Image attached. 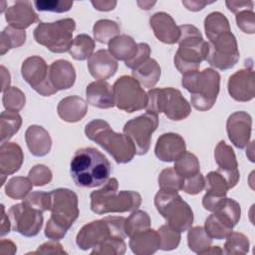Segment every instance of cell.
<instances>
[{"mask_svg": "<svg viewBox=\"0 0 255 255\" xmlns=\"http://www.w3.org/2000/svg\"><path fill=\"white\" fill-rule=\"evenodd\" d=\"M109 159L95 147H83L74 153L70 173L79 187L93 188L105 184L111 174Z\"/></svg>", "mask_w": 255, "mask_h": 255, "instance_id": "cell-1", "label": "cell"}, {"mask_svg": "<svg viewBox=\"0 0 255 255\" xmlns=\"http://www.w3.org/2000/svg\"><path fill=\"white\" fill-rule=\"evenodd\" d=\"M51 194V217L45 227V236L61 240L79 217L78 195L68 188H57Z\"/></svg>", "mask_w": 255, "mask_h": 255, "instance_id": "cell-2", "label": "cell"}, {"mask_svg": "<svg viewBox=\"0 0 255 255\" xmlns=\"http://www.w3.org/2000/svg\"><path fill=\"white\" fill-rule=\"evenodd\" d=\"M86 136L102 146L118 163L129 162L135 154V146L125 133L116 132L110 124L104 120L96 119L86 125Z\"/></svg>", "mask_w": 255, "mask_h": 255, "instance_id": "cell-3", "label": "cell"}, {"mask_svg": "<svg viewBox=\"0 0 255 255\" xmlns=\"http://www.w3.org/2000/svg\"><path fill=\"white\" fill-rule=\"evenodd\" d=\"M119 182L115 177L108 181L98 190L90 194L91 209L102 215L114 212H129L136 210L141 204V196L136 191H118Z\"/></svg>", "mask_w": 255, "mask_h": 255, "instance_id": "cell-4", "label": "cell"}, {"mask_svg": "<svg viewBox=\"0 0 255 255\" xmlns=\"http://www.w3.org/2000/svg\"><path fill=\"white\" fill-rule=\"evenodd\" d=\"M178 27L180 32L177 41L178 49L173 62L175 68L184 75L199 70L201 62L206 58L208 44L195 26L184 24Z\"/></svg>", "mask_w": 255, "mask_h": 255, "instance_id": "cell-5", "label": "cell"}, {"mask_svg": "<svg viewBox=\"0 0 255 255\" xmlns=\"http://www.w3.org/2000/svg\"><path fill=\"white\" fill-rule=\"evenodd\" d=\"M182 87L190 93V102L200 112L210 110L220 90V75L212 68L186 73L181 79Z\"/></svg>", "mask_w": 255, "mask_h": 255, "instance_id": "cell-6", "label": "cell"}, {"mask_svg": "<svg viewBox=\"0 0 255 255\" xmlns=\"http://www.w3.org/2000/svg\"><path fill=\"white\" fill-rule=\"evenodd\" d=\"M146 112L164 114L171 121H182L191 113L190 104L177 89L155 88L150 89L147 93Z\"/></svg>", "mask_w": 255, "mask_h": 255, "instance_id": "cell-7", "label": "cell"}, {"mask_svg": "<svg viewBox=\"0 0 255 255\" xmlns=\"http://www.w3.org/2000/svg\"><path fill=\"white\" fill-rule=\"evenodd\" d=\"M157 212L165 219L166 224L174 230L184 232L193 223V212L177 192L159 190L154 196Z\"/></svg>", "mask_w": 255, "mask_h": 255, "instance_id": "cell-8", "label": "cell"}, {"mask_svg": "<svg viewBox=\"0 0 255 255\" xmlns=\"http://www.w3.org/2000/svg\"><path fill=\"white\" fill-rule=\"evenodd\" d=\"M126 218L123 216H106L84 225L76 236V244L82 250L98 247L113 236L126 238Z\"/></svg>", "mask_w": 255, "mask_h": 255, "instance_id": "cell-9", "label": "cell"}, {"mask_svg": "<svg viewBox=\"0 0 255 255\" xmlns=\"http://www.w3.org/2000/svg\"><path fill=\"white\" fill-rule=\"evenodd\" d=\"M76 22L72 18H64L55 22H41L34 29L35 41L53 53L69 51L73 42Z\"/></svg>", "mask_w": 255, "mask_h": 255, "instance_id": "cell-10", "label": "cell"}, {"mask_svg": "<svg viewBox=\"0 0 255 255\" xmlns=\"http://www.w3.org/2000/svg\"><path fill=\"white\" fill-rule=\"evenodd\" d=\"M113 94L115 106L127 113L140 111L147 105V94L130 76L120 77L113 86Z\"/></svg>", "mask_w": 255, "mask_h": 255, "instance_id": "cell-11", "label": "cell"}, {"mask_svg": "<svg viewBox=\"0 0 255 255\" xmlns=\"http://www.w3.org/2000/svg\"><path fill=\"white\" fill-rule=\"evenodd\" d=\"M205 61L219 70H228L238 62L240 53L237 40L231 31L224 32L209 40Z\"/></svg>", "mask_w": 255, "mask_h": 255, "instance_id": "cell-12", "label": "cell"}, {"mask_svg": "<svg viewBox=\"0 0 255 255\" xmlns=\"http://www.w3.org/2000/svg\"><path fill=\"white\" fill-rule=\"evenodd\" d=\"M158 127L157 115L146 112L126 123L124 133L128 135L135 146V154H146L150 147L151 135Z\"/></svg>", "mask_w": 255, "mask_h": 255, "instance_id": "cell-13", "label": "cell"}, {"mask_svg": "<svg viewBox=\"0 0 255 255\" xmlns=\"http://www.w3.org/2000/svg\"><path fill=\"white\" fill-rule=\"evenodd\" d=\"M8 215L13 231L25 237L36 236L43 225V212L26 202L14 204L10 207Z\"/></svg>", "mask_w": 255, "mask_h": 255, "instance_id": "cell-14", "label": "cell"}, {"mask_svg": "<svg viewBox=\"0 0 255 255\" xmlns=\"http://www.w3.org/2000/svg\"><path fill=\"white\" fill-rule=\"evenodd\" d=\"M23 79L38 94L49 97L57 93L49 81V67L40 56H31L24 60L21 66Z\"/></svg>", "mask_w": 255, "mask_h": 255, "instance_id": "cell-15", "label": "cell"}, {"mask_svg": "<svg viewBox=\"0 0 255 255\" xmlns=\"http://www.w3.org/2000/svg\"><path fill=\"white\" fill-rule=\"evenodd\" d=\"M227 89L230 97L237 102H249L255 96V77L252 68H245L229 77Z\"/></svg>", "mask_w": 255, "mask_h": 255, "instance_id": "cell-16", "label": "cell"}, {"mask_svg": "<svg viewBox=\"0 0 255 255\" xmlns=\"http://www.w3.org/2000/svg\"><path fill=\"white\" fill-rule=\"evenodd\" d=\"M214 158L218 165L217 171L225 177L229 187L233 188L240 178L234 150L224 140H220L214 149Z\"/></svg>", "mask_w": 255, "mask_h": 255, "instance_id": "cell-17", "label": "cell"}, {"mask_svg": "<svg viewBox=\"0 0 255 255\" xmlns=\"http://www.w3.org/2000/svg\"><path fill=\"white\" fill-rule=\"evenodd\" d=\"M252 128L251 116L243 111L231 114L226 122V130L230 141L237 148H244L249 143Z\"/></svg>", "mask_w": 255, "mask_h": 255, "instance_id": "cell-18", "label": "cell"}, {"mask_svg": "<svg viewBox=\"0 0 255 255\" xmlns=\"http://www.w3.org/2000/svg\"><path fill=\"white\" fill-rule=\"evenodd\" d=\"M185 149V140L181 135L174 132H165L157 138L154 153L159 160L170 162L176 160Z\"/></svg>", "mask_w": 255, "mask_h": 255, "instance_id": "cell-19", "label": "cell"}, {"mask_svg": "<svg viewBox=\"0 0 255 255\" xmlns=\"http://www.w3.org/2000/svg\"><path fill=\"white\" fill-rule=\"evenodd\" d=\"M5 20L9 26L25 30L35 22H38L39 17L32 8L30 1H17L6 9Z\"/></svg>", "mask_w": 255, "mask_h": 255, "instance_id": "cell-20", "label": "cell"}, {"mask_svg": "<svg viewBox=\"0 0 255 255\" xmlns=\"http://www.w3.org/2000/svg\"><path fill=\"white\" fill-rule=\"evenodd\" d=\"M149 25L155 37L164 44H174L179 38V27L165 12H156L149 18Z\"/></svg>", "mask_w": 255, "mask_h": 255, "instance_id": "cell-21", "label": "cell"}, {"mask_svg": "<svg viewBox=\"0 0 255 255\" xmlns=\"http://www.w3.org/2000/svg\"><path fill=\"white\" fill-rule=\"evenodd\" d=\"M118 67V61L111 55L109 50H98L88 59L89 72L97 80H107L113 77Z\"/></svg>", "mask_w": 255, "mask_h": 255, "instance_id": "cell-22", "label": "cell"}, {"mask_svg": "<svg viewBox=\"0 0 255 255\" xmlns=\"http://www.w3.org/2000/svg\"><path fill=\"white\" fill-rule=\"evenodd\" d=\"M49 81L58 92L72 88L76 81L74 66L67 60H56L49 66Z\"/></svg>", "mask_w": 255, "mask_h": 255, "instance_id": "cell-23", "label": "cell"}, {"mask_svg": "<svg viewBox=\"0 0 255 255\" xmlns=\"http://www.w3.org/2000/svg\"><path fill=\"white\" fill-rule=\"evenodd\" d=\"M87 103L99 109H111L115 106L113 88L105 80H97L86 88Z\"/></svg>", "mask_w": 255, "mask_h": 255, "instance_id": "cell-24", "label": "cell"}, {"mask_svg": "<svg viewBox=\"0 0 255 255\" xmlns=\"http://www.w3.org/2000/svg\"><path fill=\"white\" fill-rule=\"evenodd\" d=\"M24 153L16 142H3L0 146V174L6 176L18 171L23 163Z\"/></svg>", "mask_w": 255, "mask_h": 255, "instance_id": "cell-25", "label": "cell"}, {"mask_svg": "<svg viewBox=\"0 0 255 255\" xmlns=\"http://www.w3.org/2000/svg\"><path fill=\"white\" fill-rule=\"evenodd\" d=\"M25 140L30 152L35 156H45L52 147L49 132L41 126L32 125L25 131Z\"/></svg>", "mask_w": 255, "mask_h": 255, "instance_id": "cell-26", "label": "cell"}, {"mask_svg": "<svg viewBox=\"0 0 255 255\" xmlns=\"http://www.w3.org/2000/svg\"><path fill=\"white\" fill-rule=\"evenodd\" d=\"M57 112L63 121L76 123L86 116L88 112V104L79 96H69L59 102Z\"/></svg>", "mask_w": 255, "mask_h": 255, "instance_id": "cell-27", "label": "cell"}, {"mask_svg": "<svg viewBox=\"0 0 255 255\" xmlns=\"http://www.w3.org/2000/svg\"><path fill=\"white\" fill-rule=\"evenodd\" d=\"M129 248L136 255H150L160 247V237L158 231L147 229L129 237Z\"/></svg>", "mask_w": 255, "mask_h": 255, "instance_id": "cell-28", "label": "cell"}, {"mask_svg": "<svg viewBox=\"0 0 255 255\" xmlns=\"http://www.w3.org/2000/svg\"><path fill=\"white\" fill-rule=\"evenodd\" d=\"M160 75V66L152 58H148L137 68L132 70V78H134L141 87L148 89H151L156 85Z\"/></svg>", "mask_w": 255, "mask_h": 255, "instance_id": "cell-29", "label": "cell"}, {"mask_svg": "<svg viewBox=\"0 0 255 255\" xmlns=\"http://www.w3.org/2000/svg\"><path fill=\"white\" fill-rule=\"evenodd\" d=\"M108 45L111 55L116 60L124 62L129 61L137 52V44L130 36L126 34L117 36Z\"/></svg>", "mask_w": 255, "mask_h": 255, "instance_id": "cell-30", "label": "cell"}, {"mask_svg": "<svg viewBox=\"0 0 255 255\" xmlns=\"http://www.w3.org/2000/svg\"><path fill=\"white\" fill-rule=\"evenodd\" d=\"M234 226L230 219L218 212L209 215L204 223V229L209 237L217 240L225 239L232 232Z\"/></svg>", "mask_w": 255, "mask_h": 255, "instance_id": "cell-31", "label": "cell"}, {"mask_svg": "<svg viewBox=\"0 0 255 255\" xmlns=\"http://www.w3.org/2000/svg\"><path fill=\"white\" fill-rule=\"evenodd\" d=\"M22 125V118L17 112L4 111L0 116V137L1 143L8 141L17 133Z\"/></svg>", "mask_w": 255, "mask_h": 255, "instance_id": "cell-32", "label": "cell"}, {"mask_svg": "<svg viewBox=\"0 0 255 255\" xmlns=\"http://www.w3.org/2000/svg\"><path fill=\"white\" fill-rule=\"evenodd\" d=\"M204 30L206 37L209 40L216 36L231 31L228 19L221 12H211L204 19Z\"/></svg>", "mask_w": 255, "mask_h": 255, "instance_id": "cell-33", "label": "cell"}, {"mask_svg": "<svg viewBox=\"0 0 255 255\" xmlns=\"http://www.w3.org/2000/svg\"><path fill=\"white\" fill-rule=\"evenodd\" d=\"M95 49V41L87 34H80L73 39L72 45L69 49V54L78 61L89 59L93 55Z\"/></svg>", "mask_w": 255, "mask_h": 255, "instance_id": "cell-34", "label": "cell"}, {"mask_svg": "<svg viewBox=\"0 0 255 255\" xmlns=\"http://www.w3.org/2000/svg\"><path fill=\"white\" fill-rule=\"evenodd\" d=\"M173 168L183 179L194 176L200 172L198 158L195 154L186 150L176 160H174Z\"/></svg>", "mask_w": 255, "mask_h": 255, "instance_id": "cell-35", "label": "cell"}, {"mask_svg": "<svg viewBox=\"0 0 255 255\" xmlns=\"http://www.w3.org/2000/svg\"><path fill=\"white\" fill-rule=\"evenodd\" d=\"M212 243V238L206 233L204 227L194 226L188 229L187 244L189 249L197 254H203Z\"/></svg>", "mask_w": 255, "mask_h": 255, "instance_id": "cell-36", "label": "cell"}, {"mask_svg": "<svg viewBox=\"0 0 255 255\" xmlns=\"http://www.w3.org/2000/svg\"><path fill=\"white\" fill-rule=\"evenodd\" d=\"M120 26L116 21L109 19L98 20L93 27V34L96 41L102 44H109L114 38L119 36Z\"/></svg>", "mask_w": 255, "mask_h": 255, "instance_id": "cell-37", "label": "cell"}, {"mask_svg": "<svg viewBox=\"0 0 255 255\" xmlns=\"http://www.w3.org/2000/svg\"><path fill=\"white\" fill-rule=\"evenodd\" d=\"M26 41L25 30H19L12 26H7L0 35V54L5 55L10 49L22 46Z\"/></svg>", "mask_w": 255, "mask_h": 255, "instance_id": "cell-38", "label": "cell"}, {"mask_svg": "<svg viewBox=\"0 0 255 255\" xmlns=\"http://www.w3.org/2000/svg\"><path fill=\"white\" fill-rule=\"evenodd\" d=\"M33 183L29 177L14 176L10 178L5 185V193L12 199H24L32 190Z\"/></svg>", "mask_w": 255, "mask_h": 255, "instance_id": "cell-39", "label": "cell"}, {"mask_svg": "<svg viewBox=\"0 0 255 255\" xmlns=\"http://www.w3.org/2000/svg\"><path fill=\"white\" fill-rule=\"evenodd\" d=\"M150 228L149 215L143 210H134L125 221V231L127 236L131 237L132 235L145 231Z\"/></svg>", "mask_w": 255, "mask_h": 255, "instance_id": "cell-40", "label": "cell"}, {"mask_svg": "<svg viewBox=\"0 0 255 255\" xmlns=\"http://www.w3.org/2000/svg\"><path fill=\"white\" fill-rule=\"evenodd\" d=\"M206 195L213 197H225L230 189L225 177L217 170L210 171L205 177Z\"/></svg>", "mask_w": 255, "mask_h": 255, "instance_id": "cell-41", "label": "cell"}, {"mask_svg": "<svg viewBox=\"0 0 255 255\" xmlns=\"http://www.w3.org/2000/svg\"><path fill=\"white\" fill-rule=\"evenodd\" d=\"M224 243V253L229 255L246 254L249 250L248 238L240 232H231Z\"/></svg>", "mask_w": 255, "mask_h": 255, "instance_id": "cell-42", "label": "cell"}, {"mask_svg": "<svg viewBox=\"0 0 255 255\" xmlns=\"http://www.w3.org/2000/svg\"><path fill=\"white\" fill-rule=\"evenodd\" d=\"M183 178L172 167L164 168L158 176V185L161 190L178 192L182 189Z\"/></svg>", "mask_w": 255, "mask_h": 255, "instance_id": "cell-43", "label": "cell"}, {"mask_svg": "<svg viewBox=\"0 0 255 255\" xmlns=\"http://www.w3.org/2000/svg\"><path fill=\"white\" fill-rule=\"evenodd\" d=\"M127 250V244L125 238L113 236L108 238L98 247L93 248L92 254H109V255H123Z\"/></svg>", "mask_w": 255, "mask_h": 255, "instance_id": "cell-44", "label": "cell"}, {"mask_svg": "<svg viewBox=\"0 0 255 255\" xmlns=\"http://www.w3.org/2000/svg\"><path fill=\"white\" fill-rule=\"evenodd\" d=\"M26 98L24 93L17 87H10L3 93L2 103L7 111L19 112L25 106Z\"/></svg>", "mask_w": 255, "mask_h": 255, "instance_id": "cell-45", "label": "cell"}, {"mask_svg": "<svg viewBox=\"0 0 255 255\" xmlns=\"http://www.w3.org/2000/svg\"><path fill=\"white\" fill-rule=\"evenodd\" d=\"M157 231L160 237L159 249L164 251H170L178 247L181 239V232L172 229L167 224L161 225Z\"/></svg>", "mask_w": 255, "mask_h": 255, "instance_id": "cell-46", "label": "cell"}, {"mask_svg": "<svg viewBox=\"0 0 255 255\" xmlns=\"http://www.w3.org/2000/svg\"><path fill=\"white\" fill-rule=\"evenodd\" d=\"M24 202L31 205L32 207L45 212L50 210L51 207V194L50 192H43V191H33L29 193L24 199Z\"/></svg>", "mask_w": 255, "mask_h": 255, "instance_id": "cell-47", "label": "cell"}, {"mask_svg": "<svg viewBox=\"0 0 255 255\" xmlns=\"http://www.w3.org/2000/svg\"><path fill=\"white\" fill-rule=\"evenodd\" d=\"M28 177L34 186H43L52 180L53 174L48 166L44 164H36L30 169Z\"/></svg>", "mask_w": 255, "mask_h": 255, "instance_id": "cell-48", "label": "cell"}, {"mask_svg": "<svg viewBox=\"0 0 255 255\" xmlns=\"http://www.w3.org/2000/svg\"><path fill=\"white\" fill-rule=\"evenodd\" d=\"M34 6L39 11H49L56 13H63L69 11L72 6V1H60V0H37L34 1Z\"/></svg>", "mask_w": 255, "mask_h": 255, "instance_id": "cell-49", "label": "cell"}, {"mask_svg": "<svg viewBox=\"0 0 255 255\" xmlns=\"http://www.w3.org/2000/svg\"><path fill=\"white\" fill-rule=\"evenodd\" d=\"M237 26L247 34L255 32V14L253 10H242L236 13Z\"/></svg>", "mask_w": 255, "mask_h": 255, "instance_id": "cell-50", "label": "cell"}, {"mask_svg": "<svg viewBox=\"0 0 255 255\" xmlns=\"http://www.w3.org/2000/svg\"><path fill=\"white\" fill-rule=\"evenodd\" d=\"M204 187H205V178L199 172L194 176L183 179L181 190H183L187 194L195 195L200 193L204 189Z\"/></svg>", "mask_w": 255, "mask_h": 255, "instance_id": "cell-51", "label": "cell"}, {"mask_svg": "<svg viewBox=\"0 0 255 255\" xmlns=\"http://www.w3.org/2000/svg\"><path fill=\"white\" fill-rule=\"evenodd\" d=\"M150 55V47L146 43H138L137 44V52L129 61L125 62L126 66L131 70H134L143 62H145Z\"/></svg>", "mask_w": 255, "mask_h": 255, "instance_id": "cell-52", "label": "cell"}, {"mask_svg": "<svg viewBox=\"0 0 255 255\" xmlns=\"http://www.w3.org/2000/svg\"><path fill=\"white\" fill-rule=\"evenodd\" d=\"M33 254H66L67 252L64 250L62 244L58 242V240H52L47 241L43 243L41 246L38 247V249Z\"/></svg>", "mask_w": 255, "mask_h": 255, "instance_id": "cell-53", "label": "cell"}, {"mask_svg": "<svg viewBox=\"0 0 255 255\" xmlns=\"http://www.w3.org/2000/svg\"><path fill=\"white\" fill-rule=\"evenodd\" d=\"M227 8L232 13L236 14L242 10H253L254 3L252 1H226Z\"/></svg>", "mask_w": 255, "mask_h": 255, "instance_id": "cell-54", "label": "cell"}, {"mask_svg": "<svg viewBox=\"0 0 255 255\" xmlns=\"http://www.w3.org/2000/svg\"><path fill=\"white\" fill-rule=\"evenodd\" d=\"M92 5L95 7V9L99 10V11H111L114 10L116 5H117V1H103V0H96V1H92L91 2Z\"/></svg>", "mask_w": 255, "mask_h": 255, "instance_id": "cell-55", "label": "cell"}, {"mask_svg": "<svg viewBox=\"0 0 255 255\" xmlns=\"http://www.w3.org/2000/svg\"><path fill=\"white\" fill-rule=\"evenodd\" d=\"M17 251V247L16 245L10 241V240H6V239H2L0 242V254L1 255H12L15 254Z\"/></svg>", "mask_w": 255, "mask_h": 255, "instance_id": "cell-56", "label": "cell"}, {"mask_svg": "<svg viewBox=\"0 0 255 255\" xmlns=\"http://www.w3.org/2000/svg\"><path fill=\"white\" fill-rule=\"evenodd\" d=\"M1 210H2V217H1V236H4L10 231V226H11V221L9 218V215H6L5 213V208L4 205H1Z\"/></svg>", "mask_w": 255, "mask_h": 255, "instance_id": "cell-57", "label": "cell"}, {"mask_svg": "<svg viewBox=\"0 0 255 255\" xmlns=\"http://www.w3.org/2000/svg\"><path fill=\"white\" fill-rule=\"evenodd\" d=\"M182 4L190 11H199L209 3L205 1H182Z\"/></svg>", "mask_w": 255, "mask_h": 255, "instance_id": "cell-58", "label": "cell"}, {"mask_svg": "<svg viewBox=\"0 0 255 255\" xmlns=\"http://www.w3.org/2000/svg\"><path fill=\"white\" fill-rule=\"evenodd\" d=\"M1 79H2V88L1 91L4 93L10 88V82H11V77L9 74V71L4 67L1 66Z\"/></svg>", "mask_w": 255, "mask_h": 255, "instance_id": "cell-59", "label": "cell"}, {"mask_svg": "<svg viewBox=\"0 0 255 255\" xmlns=\"http://www.w3.org/2000/svg\"><path fill=\"white\" fill-rule=\"evenodd\" d=\"M224 251L219 246H210L203 254H222Z\"/></svg>", "mask_w": 255, "mask_h": 255, "instance_id": "cell-60", "label": "cell"}, {"mask_svg": "<svg viewBox=\"0 0 255 255\" xmlns=\"http://www.w3.org/2000/svg\"><path fill=\"white\" fill-rule=\"evenodd\" d=\"M137 4L141 7V9H144V10H149L151 8L152 5L155 4V2H137Z\"/></svg>", "mask_w": 255, "mask_h": 255, "instance_id": "cell-61", "label": "cell"}]
</instances>
